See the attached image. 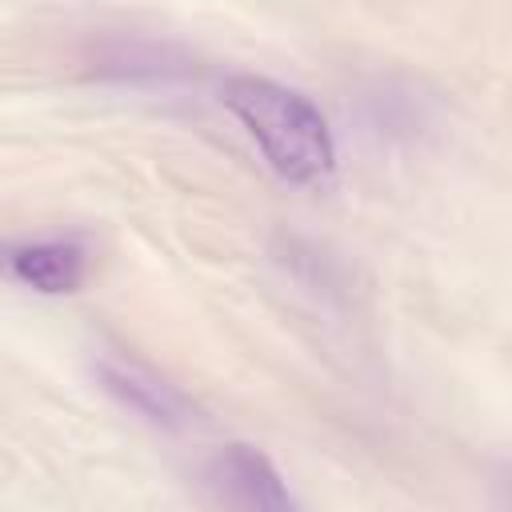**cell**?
Here are the masks:
<instances>
[{
    "instance_id": "obj_1",
    "label": "cell",
    "mask_w": 512,
    "mask_h": 512,
    "mask_svg": "<svg viewBox=\"0 0 512 512\" xmlns=\"http://www.w3.org/2000/svg\"><path fill=\"white\" fill-rule=\"evenodd\" d=\"M224 108L256 140L268 168L300 188H320L336 172V140L324 112L296 88L240 72L224 84Z\"/></svg>"
},
{
    "instance_id": "obj_2",
    "label": "cell",
    "mask_w": 512,
    "mask_h": 512,
    "mask_svg": "<svg viewBox=\"0 0 512 512\" xmlns=\"http://www.w3.org/2000/svg\"><path fill=\"white\" fill-rule=\"evenodd\" d=\"M204 484L220 512H300L280 468L244 440L224 444L208 460Z\"/></svg>"
},
{
    "instance_id": "obj_3",
    "label": "cell",
    "mask_w": 512,
    "mask_h": 512,
    "mask_svg": "<svg viewBox=\"0 0 512 512\" xmlns=\"http://www.w3.org/2000/svg\"><path fill=\"white\" fill-rule=\"evenodd\" d=\"M100 380H104V388H108L124 408L140 412V416L152 420V424L176 428V424H184V416H188L184 396H180L172 384H164L160 376H152L148 368L132 364V360H104V364H100Z\"/></svg>"
},
{
    "instance_id": "obj_4",
    "label": "cell",
    "mask_w": 512,
    "mask_h": 512,
    "mask_svg": "<svg viewBox=\"0 0 512 512\" xmlns=\"http://www.w3.org/2000/svg\"><path fill=\"white\" fill-rule=\"evenodd\" d=\"M12 272L44 296H64L84 284V248L72 240L24 244L12 252Z\"/></svg>"
}]
</instances>
